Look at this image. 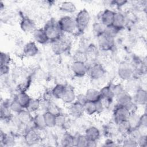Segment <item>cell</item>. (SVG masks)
Returning a JSON list of instances; mask_svg holds the SVG:
<instances>
[{
    "mask_svg": "<svg viewBox=\"0 0 147 147\" xmlns=\"http://www.w3.org/2000/svg\"><path fill=\"white\" fill-rule=\"evenodd\" d=\"M43 29L50 42L59 39L63 34L59 25L58 21L53 18L47 21Z\"/></svg>",
    "mask_w": 147,
    "mask_h": 147,
    "instance_id": "1",
    "label": "cell"
},
{
    "mask_svg": "<svg viewBox=\"0 0 147 147\" xmlns=\"http://www.w3.org/2000/svg\"><path fill=\"white\" fill-rule=\"evenodd\" d=\"M68 35L63 33L59 39L50 42L52 51L55 54L60 55L68 49L71 42V38Z\"/></svg>",
    "mask_w": 147,
    "mask_h": 147,
    "instance_id": "2",
    "label": "cell"
},
{
    "mask_svg": "<svg viewBox=\"0 0 147 147\" xmlns=\"http://www.w3.org/2000/svg\"><path fill=\"white\" fill-rule=\"evenodd\" d=\"M90 13L86 9L80 10L76 14L75 21L78 33H82L84 32L90 24Z\"/></svg>",
    "mask_w": 147,
    "mask_h": 147,
    "instance_id": "3",
    "label": "cell"
},
{
    "mask_svg": "<svg viewBox=\"0 0 147 147\" xmlns=\"http://www.w3.org/2000/svg\"><path fill=\"white\" fill-rule=\"evenodd\" d=\"M59 25L63 33L70 34L77 32L75 18L69 16H64L58 21Z\"/></svg>",
    "mask_w": 147,
    "mask_h": 147,
    "instance_id": "4",
    "label": "cell"
},
{
    "mask_svg": "<svg viewBox=\"0 0 147 147\" xmlns=\"http://www.w3.org/2000/svg\"><path fill=\"white\" fill-rule=\"evenodd\" d=\"M106 74L104 67L99 63H93L88 66L87 75L92 80H99L103 78Z\"/></svg>",
    "mask_w": 147,
    "mask_h": 147,
    "instance_id": "5",
    "label": "cell"
},
{
    "mask_svg": "<svg viewBox=\"0 0 147 147\" xmlns=\"http://www.w3.org/2000/svg\"><path fill=\"white\" fill-rule=\"evenodd\" d=\"M117 75L121 80L126 82L134 76V68L129 63H121L118 68Z\"/></svg>",
    "mask_w": 147,
    "mask_h": 147,
    "instance_id": "6",
    "label": "cell"
},
{
    "mask_svg": "<svg viewBox=\"0 0 147 147\" xmlns=\"http://www.w3.org/2000/svg\"><path fill=\"white\" fill-rule=\"evenodd\" d=\"M40 130L32 127L26 130L24 135L25 143L29 146L34 145L41 141V136Z\"/></svg>",
    "mask_w": 147,
    "mask_h": 147,
    "instance_id": "7",
    "label": "cell"
},
{
    "mask_svg": "<svg viewBox=\"0 0 147 147\" xmlns=\"http://www.w3.org/2000/svg\"><path fill=\"white\" fill-rule=\"evenodd\" d=\"M98 48L104 51H111L115 47V38L110 37L105 33L97 37Z\"/></svg>",
    "mask_w": 147,
    "mask_h": 147,
    "instance_id": "8",
    "label": "cell"
},
{
    "mask_svg": "<svg viewBox=\"0 0 147 147\" xmlns=\"http://www.w3.org/2000/svg\"><path fill=\"white\" fill-rule=\"evenodd\" d=\"M130 113L123 106L116 105L113 109V119L115 124L122 122L123 121L127 120Z\"/></svg>",
    "mask_w": 147,
    "mask_h": 147,
    "instance_id": "9",
    "label": "cell"
},
{
    "mask_svg": "<svg viewBox=\"0 0 147 147\" xmlns=\"http://www.w3.org/2000/svg\"><path fill=\"white\" fill-rule=\"evenodd\" d=\"M71 69L75 76L82 78L87 75L88 66L86 63L74 61L71 64Z\"/></svg>",
    "mask_w": 147,
    "mask_h": 147,
    "instance_id": "10",
    "label": "cell"
},
{
    "mask_svg": "<svg viewBox=\"0 0 147 147\" xmlns=\"http://www.w3.org/2000/svg\"><path fill=\"white\" fill-rule=\"evenodd\" d=\"M20 25L21 30L26 33H33L37 29L35 21L28 16L22 17Z\"/></svg>",
    "mask_w": 147,
    "mask_h": 147,
    "instance_id": "11",
    "label": "cell"
},
{
    "mask_svg": "<svg viewBox=\"0 0 147 147\" xmlns=\"http://www.w3.org/2000/svg\"><path fill=\"white\" fill-rule=\"evenodd\" d=\"M76 94L74 89L72 87L66 85L65 90L60 100L65 105L69 106L76 101Z\"/></svg>",
    "mask_w": 147,
    "mask_h": 147,
    "instance_id": "12",
    "label": "cell"
},
{
    "mask_svg": "<svg viewBox=\"0 0 147 147\" xmlns=\"http://www.w3.org/2000/svg\"><path fill=\"white\" fill-rule=\"evenodd\" d=\"M115 11L110 9H106L102 11L100 17L99 22H100L105 26H109L113 25Z\"/></svg>",
    "mask_w": 147,
    "mask_h": 147,
    "instance_id": "13",
    "label": "cell"
},
{
    "mask_svg": "<svg viewBox=\"0 0 147 147\" xmlns=\"http://www.w3.org/2000/svg\"><path fill=\"white\" fill-rule=\"evenodd\" d=\"M133 100L138 106H145L147 102V92L144 88L140 87L134 92Z\"/></svg>",
    "mask_w": 147,
    "mask_h": 147,
    "instance_id": "14",
    "label": "cell"
},
{
    "mask_svg": "<svg viewBox=\"0 0 147 147\" xmlns=\"http://www.w3.org/2000/svg\"><path fill=\"white\" fill-rule=\"evenodd\" d=\"M39 49L37 44L34 41L26 42L23 47L22 52L24 56L32 57L36 56L38 53Z\"/></svg>",
    "mask_w": 147,
    "mask_h": 147,
    "instance_id": "15",
    "label": "cell"
},
{
    "mask_svg": "<svg viewBox=\"0 0 147 147\" xmlns=\"http://www.w3.org/2000/svg\"><path fill=\"white\" fill-rule=\"evenodd\" d=\"M68 111L69 114L75 118H80L84 114L83 105L77 101L69 105Z\"/></svg>",
    "mask_w": 147,
    "mask_h": 147,
    "instance_id": "16",
    "label": "cell"
},
{
    "mask_svg": "<svg viewBox=\"0 0 147 147\" xmlns=\"http://www.w3.org/2000/svg\"><path fill=\"white\" fill-rule=\"evenodd\" d=\"M32 33L34 41L36 44L44 45L50 42L43 28H37Z\"/></svg>",
    "mask_w": 147,
    "mask_h": 147,
    "instance_id": "17",
    "label": "cell"
},
{
    "mask_svg": "<svg viewBox=\"0 0 147 147\" xmlns=\"http://www.w3.org/2000/svg\"><path fill=\"white\" fill-rule=\"evenodd\" d=\"M16 143L14 136L11 134H7L2 130L0 131V146H11Z\"/></svg>",
    "mask_w": 147,
    "mask_h": 147,
    "instance_id": "18",
    "label": "cell"
},
{
    "mask_svg": "<svg viewBox=\"0 0 147 147\" xmlns=\"http://www.w3.org/2000/svg\"><path fill=\"white\" fill-rule=\"evenodd\" d=\"M126 24V16L121 11H115L113 25L120 30L124 28Z\"/></svg>",
    "mask_w": 147,
    "mask_h": 147,
    "instance_id": "19",
    "label": "cell"
},
{
    "mask_svg": "<svg viewBox=\"0 0 147 147\" xmlns=\"http://www.w3.org/2000/svg\"><path fill=\"white\" fill-rule=\"evenodd\" d=\"M84 135L89 141H98L100 136V131L98 127L91 126L86 129Z\"/></svg>",
    "mask_w": 147,
    "mask_h": 147,
    "instance_id": "20",
    "label": "cell"
},
{
    "mask_svg": "<svg viewBox=\"0 0 147 147\" xmlns=\"http://www.w3.org/2000/svg\"><path fill=\"white\" fill-rule=\"evenodd\" d=\"M10 102H4L1 106V119L4 121H9L11 119L13 113L9 107Z\"/></svg>",
    "mask_w": 147,
    "mask_h": 147,
    "instance_id": "21",
    "label": "cell"
},
{
    "mask_svg": "<svg viewBox=\"0 0 147 147\" xmlns=\"http://www.w3.org/2000/svg\"><path fill=\"white\" fill-rule=\"evenodd\" d=\"M125 90L130 94V92H134L140 88V83L137 78L133 76L129 80L125 82L123 85Z\"/></svg>",
    "mask_w": 147,
    "mask_h": 147,
    "instance_id": "22",
    "label": "cell"
},
{
    "mask_svg": "<svg viewBox=\"0 0 147 147\" xmlns=\"http://www.w3.org/2000/svg\"><path fill=\"white\" fill-rule=\"evenodd\" d=\"M115 98L116 99V105L123 107H126L129 103L133 101V97L130 94L127 92L126 90L116 96Z\"/></svg>",
    "mask_w": 147,
    "mask_h": 147,
    "instance_id": "23",
    "label": "cell"
},
{
    "mask_svg": "<svg viewBox=\"0 0 147 147\" xmlns=\"http://www.w3.org/2000/svg\"><path fill=\"white\" fill-rule=\"evenodd\" d=\"M32 123L33 125V127L37 129L40 131H42L47 128L45 123L43 113H36L35 115L33 117Z\"/></svg>",
    "mask_w": 147,
    "mask_h": 147,
    "instance_id": "24",
    "label": "cell"
},
{
    "mask_svg": "<svg viewBox=\"0 0 147 147\" xmlns=\"http://www.w3.org/2000/svg\"><path fill=\"white\" fill-rule=\"evenodd\" d=\"M60 144L65 147L74 146L75 145V136L68 131L64 132L61 137Z\"/></svg>",
    "mask_w": 147,
    "mask_h": 147,
    "instance_id": "25",
    "label": "cell"
},
{
    "mask_svg": "<svg viewBox=\"0 0 147 147\" xmlns=\"http://www.w3.org/2000/svg\"><path fill=\"white\" fill-rule=\"evenodd\" d=\"M41 109V99L39 98H32L25 109L31 114L37 113Z\"/></svg>",
    "mask_w": 147,
    "mask_h": 147,
    "instance_id": "26",
    "label": "cell"
},
{
    "mask_svg": "<svg viewBox=\"0 0 147 147\" xmlns=\"http://www.w3.org/2000/svg\"><path fill=\"white\" fill-rule=\"evenodd\" d=\"M84 94L87 101L95 102L99 100L101 98L99 90L94 88H88Z\"/></svg>",
    "mask_w": 147,
    "mask_h": 147,
    "instance_id": "27",
    "label": "cell"
},
{
    "mask_svg": "<svg viewBox=\"0 0 147 147\" xmlns=\"http://www.w3.org/2000/svg\"><path fill=\"white\" fill-rule=\"evenodd\" d=\"M15 99L25 109L31 99V97L26 92H18L16 95Z\"/></svg>",
    "mask_w": 147,
    "mask_h": 147,
    "instance_id": "28",
    "label": "cell"
},
{
    "mask_svg": "<svg viewBox=\"0 0 147 147\" xmlns=\"http://www.w3.org/2000/svg\"><path fill=\"white\" fill-rule=\"evenodd\" d=\"M59 9L63 12L69 14L74 13L76 10V7L75 3L71 1L62 2L59 6Z\"/></svg>",
    "mask_w": 147,
    "mask_h": 147,
    "instance_id": "29",
    "label": "cell"
},
{
    "mask_svg": "<svg viewBox=\"0 0 147 147\" xmlns=\"http://www.w3.org/2000/svg\"><path fill=\"white\" fill-rule=\"evenodd\" d=\"M99 91L102 98L113 101L114 95L111 84L103 86L102 88H101L100 90H99Z\"/></svg>",
    "mask_w": 147,
    "mask_h": 147,
    "instance_id": "30",
    "label": "cell"
},
{
    "mask_svg": "<svg viewBox=\"0 0 147 147\" xmlns=\"http://www.w3.org/2000/svg\"><path fill=\"white\" fill-rule=\"evenodd\" d=\"M117 131L123 136L126 137L131 129L127 120L123 121L116 124Z\"/></svg>",
    "mask_w": 147,
    "mask_h": 147,
    "instance_id": "31",
    "label": "cell"
},
{
    "mask_svg": "<svg viewBox=\"0 0 147 147\" xmlns=\"http://www.w3.org/2000/svg\"><path fill=\"white\" fill-rule=\"evenodd\" d=\"M32 114L27 111L26 109H24L21 112L18 113L17 115L18 121L22 124H27L32 122L33 116Z\"/></svg>",
    "mask_w": 147,
    "mask_h": 147,
    "instance_id": "32",
    "label": "cell"
},
{
    "mask_svg": "<svg viewBox=\"0 0 147 147\" xmlns=\"http://www.w3.org/2000/svg\"><path fill=\"white\" fill-rule=\"evenodd\" d=\"M45 123L47 127L52 128L56 126V115L48 112L45 111L43 113Z\"/></svg>",
    "mask_w": 147,
    "mask_h": 147,
    "instance_id": "33",
    "label": "cell"
},
{
    "mask_svg": "<svg viewBox=\"0 0 147 147\" xmlns=\"http://www.w3.org/2000/svg\"><path fill=\"white\" fill-rule=\"evenodd\" d=\"M66 85L63 84H57L51 90L53 95L55 99H61L65 90Z\"/></svg>",
    "mask_w": 147,
    "mask_h": 147,
    "instance_id": "34",
    "label": "cell"
},
{
    "mask_svg": "<svg viewBox=\"0 0 147 147\" xmlns=\"http://www.w3.org/2000/svg\"><path fill=\"white\" fill-rule=\"evenodd\" d=\"M83 107L84 114H86L89 116H92L96 114V105L95 102H94L87 101L83 105Z\"/></svg>",
    "mask_w": 147,
    "mask_h": 147,
    "instance_id": "35",
    "label": "cell"
},
{
    "mask_svg": "<svg viewBox=\"0 0 147 147\" xmlns=\"http://www.w3.org/2000/svg\"><path fill=\"white\" fill-rule=\"evenodd\" d=\"M144 134L142 130L140 127L131 128L126 137L133 140L136 142H138L141 137Z\"/></svg>",
    "mask_w": 147,
    "mask_h": 147,
    "instance_id": "36",
    "label": "cell"
},
{
    "mask_svg": "<svg viewBox=\"0 0 147 147\" xmlns=\"http://www.w3.org/2000/svg\"><path fill=\"white\" fill-rule=\"evenodd\" d=\"M140 115L136 113H130L127 118V121L131 128L138 127H139V122H140Z\"/></svg>",
    "mask_w": 147,
    "mask_h": 147,
    "instance_id": "37",
    "label": "cell"
},
{
    "mask_svg": "<svg viewBox=\"0 0 147 147\" xmlns=\"http://www.w3.org/2000/svg\"><path fill=\"white\" fill-rule=\"evenodd\" d=\"M88 139L84 134H78L75 136V146L86 147L87 145Z\"/></svg>",
    "mask_w": 147,
    "mask_h": 147,
    "instance_id": "38",
    "label": "cell"
},
{
    "mask_svg": "<svg viewBox=\"0 0 147 147\" xmlns=\"http://www.w3.org/2000/svg\"><path fill=\"white\" fill-rule=\"evenodd\" d=\"M106 26H105L100 22H95L92 25V32L94 35L98 37L105 32Z\"/></svg>",
    "mask_w": 147,
    "mask_h": 147,
    "instance_id": "39",
    "label": "cell"
},
{
    "mask_svg": "<svg viewBox=\"0 0 147 147\" xmlns=\"http://www.w3.org/2000/svg\"><path fill=\"white\" fill-rule=\"evenodd\" d=\"M45 111H48L55 115H57L62 113L60 107L53 101L48 102Z\"/></svg>",
    "mask_w": 147,
    "mask_h": 147,
    "instance_id": "40",
    "label": "cell"
},
{
    "mask_svg": "<svg viewBox=\"0 0 147 147\" xmlns=\"http://www.w3.org/2000/svg\"><path fill=\"white\" fill-rule=\"evenodd\" d=\"M74 61H80L86 63L88 60L87 56L85 51L78 50L74 55Z\"/></svg>",
    "mask_w": 147,
    "mask_h": 147,
    "instance_id": "41",
    "label": "cell"
},
{
    "mask_svg": "<svg viewBox=\"0 0 147 147\" xmlns=\"http://www.w3.org/2000/svg\"><path fill=\"white\" fill-rule=\"evenodd\" d=\"M9 107L12 113H16V114H18L24 109H25L15 98L13 100L10 102Z\"/></svg>",
    "mask_w": 147,
    "mask_h": 147,
    "instance_id": "42",
    "label": "cell"
},
{
    "mask_svg": "<svg viewBox=\"0 0 147 147\" xmlns=\"http://www.w3.org/2000/svg\"><path fill=\"white\" fill-rule=\"evenodd\" d=\"M119 31H120L119 29H118V28H117L116 27H115L112 25L109 26H106L105 28L104 33L110 37L115 38V37H117V36L119 33Z\"/></svg>",
    "mask_w": 147,
    "mask_h": 147,
    "instance_id": "43",
    "label": "cell"
},
{
    "mask_svg": "<svg viewBox=\"0 0 147 147\" xmlns=\"http://www.w3.org/2000/svg\"><path fill=\"white\" fill-rule=\"evenodd\" d=\"M85 52L86 53L88 59V57H95L98 55V47L93 44H89L87 47Z\"/></svg>",
    "mask_w": 147,
    "mask_h": 147,
    "instance_id": "44",
    "label": "cell"
},
{
    "mask_svg": "<svg viewBox=\"0 0 147 147\" xmlns=\"http://www.w3.org/2000/svg\"><path fill=\"white\" fill-rule=\"evenodd\" d=\"M66 117L61 113L56 115V126L63 128L67 125Z\"/></svg>",
    "mask_w": 147,
    "mask_h": 147,
    "instance_id": "45",
    "label": "cell"
},
{
    "mask_svg": "<svg viewBox=\"0 0 147 147\" xmlns=\"http://www.w3.org/2000/svg\"><path fill=\"white\" fill-rule=\"evenodd\" d=\"M11 61L10 55L6 52H1L0 53V64L1 65H9Z\"/></svg>",
    "mask_w": 147,
    "mask_h": 147,
    "instance_id": "46",
    "label": "cell"
},
{
    "mask_svg": "<svg viewBox=\"0 0 147 147\" xmlns=\"http://www.w3.org/2000/svg\"><path fill=\"white\" fill-rule=\"evenodd\" d=\"M111 87L114 95V98H115L120 94L125 91L124 86L121 83H115L114 84H111Z\"/></svg>",
    "mask_w": 147,
    "mask_h": 147,
    "instance_id": "47",
    "label": "cell"
},
{
    "mask_svg": "<svg viewBox=\"0 0 147 147\" xmlns=\"http://www.w3.org/2000/svg\"><path fill=\"white\" fill-rule=\"evenodd\" d=\"M30 84V79H28V80L27 79L25 82L20 83L17 87V90L18 92H26V90L29 87Z\"/></svg>",
    "mask_w": 147,
    "mask_h": 147,
    "instance_id": "48",
    "label": "cell"
},
{
    "mask_svg": "<svg viewBox=\"0 0 147 147\" xmlns=\"http://www.w3.org/2000/svg\"><path fill=\"white\" fill-rule=\"evenodd\" d=\"M54 98H55L53 95L52 90H46L44 91L41 99L48 102H51L53 101V99Z\"/></svg>",
    "mask_w": 147,
    "mask_h": 147,
    "instance_id": "49",
    "label": "cell"
},
{
    "mask_svg": "<svg viewBox=\"0 0 147 147\" xmlns=\"http://www.w3.org/2000/svg\"><path fill=\"white\" fill-rule=\"evenodd\" d=\"M147 127V114L146 113L140 115L139 127L140 129H146Z\"/></svg>",
    "mask_w": 147,
    "mask_h": 147,
    "instance_id": "50",
    "label": "cell"
},
{
    "mask_svg": "<svg viewBox=\"0 0 147 147\" xmlns=\"http://www.w3.org/2000/svg\"><path fill=\"white\" fill-rule=\"evenodd\" d=\"M125 107L128 110V111L130 114V113L137 112L138 109V106L133 100Z\"/></svg>",
    "mask_w": 147,
    "mask_h": 147,
    "instance_id": "51",
    "label": "cell"
},
{
    "mask_svg": "<svg viewBox=\"0 0 147 147\" xmlns=\"http://www.w3.org/2000/svg\"><path fill=\"white\" fill-rule=\"evenodd\" d=\"M123 145L125 146H129V147H133V146H137L138 144L137 142L133 141V140L126 137V138L124 139L123 141Z\"/></svg>",
    "mask_w": 147,
    "mask_h": 147,
    "instance_id": "52",
    "label": "cell"
},
{
    "mask_svg": "<svg viewBox=\"0 0 147 147\" xmlns=\"http://www.w3.org/2000/svg\"><path fill=\"white\" fill-rule=\"evenodd\" d=\"M127 2V1L123 0H114L110 2V4L111 6L116 7H121L124 6Z\"/></svg>",
    "mask_w": 147,
    "mask_h": 147,
    "instance_id": "53",
    "label": "cell"
},
{
    "mask_svg": "<svg viewBox=\"0 0 147 147\" xmlns=\"http://www.w3.org/2000/svg\"><path fill=\"white\" fill-rule=\"evenodd\" d=\"M95 105H96V114H100L104 111L105 107L100 99L95 102Z\"/></svg>",
    "mask_w": 147,
    "mask_h": 147,
    "instance_id": "54",
    "label": "cell"
},
{
    "mask_svg": "<svg viewBox=\"0 0 147 147\" xmlns=\"http://www.w3.org/2000/svg\"><path fill=\"white\" fill-rule=\"evenodd\" d=\"M0 72L1 76L7 75L10 72L9 65H0Z\"/></svg>",
    "mask_w": 147,
    "mask_h": 147,
    "instance_id": "55",
    "label": "cell"
},
{
    "mask_svg": "<svg viewBox=\"0 0 147 147\" xmlns=\"http://www.w3.org/2000/svg\"><path fill=\"white\" fill-rule=\"evenodd\" d=\"M138 146L141 147H146L147 146V140H146V134H142L141 138L137 142Z\"/></svg>",
    "mask_w": 147,
    "mask_h": 147,
    "instance_id": "56",
    "label": "cell"
},
{
    "mask_svg": "<svg viewBox=\"0 0 147 147\" xmlns=\"http://www.w3.org/2000/svg\"><path fill=\"white\" fill-rule=\"evenodd\" d=\"M76 101L83 105L87 100L84 94H79L78 95H76Z\"/></svg>",
    "mask_w": 147,
    "mask_h": 147,
    "instance_id": "57",
    "label": "cell"
},
{
    "mask_svg": "<svg viewBox=\"0 0 147 147\" xmlns=\"http://www.w3.org/2000/svg\"><path fill=\"white\" fill-rule=\"evenodd\" d=\"M116 145H117L115 144V142L111 138H107L106 140H105L103 145V146H114Z\"/></svg>",
    "mask_w": 147,
    "mask_h": 147,
    "instance_id": "58",
    "label": "cell"
},
{
    "mask_svg": "<svg viewBox=\"0 0 147 147\" xmlns=\"http://www.w3.org/2000/svg\"><path fill=\"white\" fill-rule=\"evenodd\" d=\"M96 145H97V141H89L88 140L87 146H88V147H94V146H96Z\"/></svg>",
    "mask_w": 147,
    "mask_h": 147,
    "instance_id": "59",
    "label": "cell"
}]
</instances>
